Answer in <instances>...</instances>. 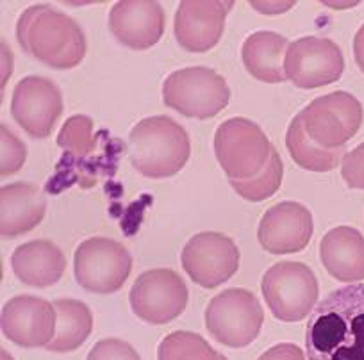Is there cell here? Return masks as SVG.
<instances>
[{
  "label": "cell",
  "mask_w": 364,
  "mask_h": 360,
  "mask_svg": "<svg viewBox=\"0 0 364 360\" xmlns=\"http://www.w3.org/2000/svg\"><path fill=\"white\" fill-rule=\"evenodd\" d=\"M313 236V216L299 202H281L262 216L257 239L268 253L286 255L302 251Z\"/></svg>",
  "instance_id": "9a60e30c"
},
{
  "label": "cell",
  "mask_w": 364,
  "mask_h": 360,
  "mask_svg": "<svg viewBox=\"0 0 364 360\" xmlns=\"http://www.w3.org/2000/svg\"><path fill=\"white\" fill-rule=\"evenodd\" d=\"M286 146L289 150V156L293 157L296 164L304 170L318 171L325 173L341 164L345 157V148H321L320 145L309 138V134L304 129V121L300 113L293 118L289 124L288 134H286Z\"/></svg>",
  "instance_id": "603a6c76"
},
{
  "label": "cell",
  "mask_w": 364,
  "mask_h": 360,
  "mask_svg": "<svg viewBox=\"0 0 364 360\" xmlns=\"http://www.w3.org/2000/svg\"><path fill=\"white\" fill-rule=\"evenodd\" d=\"M109 29L124 47L146 50L161 40L164 33V11L159 2L124 0L109 13Z\"/></svg>",
  "instance_id": "e0dca14e"
},
{
  "label": "cell",
  "mask_w": 364,
  "mask_h": 360,
  "mask_svg": "<svg viewBox=\"0 0 364 360\" xmlns=\"http://www.w3.org/2000/svg\"><path fill=\"white\" fill-rule=\"evenodd\" d=\"M164 106L182 116L208 120L222 113L230 100L225 79L211 68L191 66L170 73L163 84Z\"/></svg>",
  "instance_id": "277c9868"
},
{
  "label": "cell",
  "mask_w": 364,
  "mask_h": 360,
  "mask_svg": "<svg viewBox=\"0 0 364 360\" xmlns=\"http://www.w3.org/2000/svg\"><path fill=\"white\" fill-rule=\"evenodd\" d=\"M353 58H355V62L360 72L364 73V26H360L355 38H353Z\"/></svg>",
  "instance_id": "4dcf8cb0"
},
{
  "label": "cell",
  "mask_w": 364,
  "mask_h": 360,
  "mask_svg": "<svg viewBox=\"0 0 364 360\" xmlns=\"http://www.w3.org/2000/svg\"><path fill=\"white\" fill-rule=\"evenodd\" d=\"M157 360H227L204 337L186 330L166 335L157 348Z\"/></svg>",
  "instance_id": "cb8c5ba5"
},
{
  "label": "cell",
  "mask_w": 364,
  "mask_h": 360,
  "mask_svg": "<svg viewBox=\"0 0 364 360\" xmlns=\"http://www.w3.org/2000/svg\"><path fill=\"white\" fill-rule=\"evenodd\" d=\"M16 40L23 52L55 70L75 68L86 55V38L79 23L47 4L22 13Z\"/></svg>",
  "instance_id": "7a4b0ae2"
},
{
  "label": "cell",
  "mask_w": 364,
  "mask_h": 360,
  "mask_svg": "<svg viewBox=\"0 0 364 360\" xmlns=\"http://www.w3.org/2000/svg\"><path fill=\"white\" fill-rule=\"evenodd\" d=\"M47 211L43 191L27 182L8 184L0 191V234L2 237L23 236L36 229Z\"/></svg>",
  "instance_id": "ac0fdd59"
},
{
  "label": "cell",
  "mask_w": 364,
  "mask_h": 360,
  "mask_svg": "<svg viewBox=\"0 0 364 360\" xmlns=\"http://www.w3.org/2000/svg\"><path fill=\"white\" fill-rule=\"evenodd\" d=\"M257 360H306L302 348L293 342H281L262 353Z\"/></svg>",
  "instance_id": "f546056e"
},
{
  "label": "cell",
  "mask_w": 364,
  "mask_h": 360,
  "mask_svg": "<svg viewBox=\"0 0 364 360\" xmlns=\"http://www.w3.org/2000/svg\"><path fill=\"white\" fill-rule=\"evenodd\" d=\"M307 360H364V284L332 291L306 330Z\"/></svg>",
  "instance_id": "6da1fadb"
},
{
  "label": "cell",
  "mask_w": 364,
  "mask_h": 360,
  "mask_svg": "<svg viewBox=\"0 0 364 360\" xmlns=\"http://www.w3.org/2000/svg\"><path fill=\"white\" fill-rule=\"evenodd\" d=\"M232 8L230 0H184L175 15V40L188 52L211 50L222 40L227 13Z\"/></svg>",
  "instance_id": "5bb4252c"
},
{
  "label": "cell",
  "mask_w": 364,
  "mask_h": 360,
  "mask_svg": "<svg viewBox=\"0 0 364 360\" xmlns=\"http://www.w3.org/2000/svg\"><path fill=\"white\" fill-rule=\"evenodd\" d=\"M284 70L296 87L314 89L341 79L345 58L338 43L328 38L306 36L289 43Z\"/></svg>",
  "instance_id": "8fae6325"
},
{
  "label": "cell",
  "mask_w": 364,
  "mask_h": 360,
  "mask_svg": "<svg viewBox=\"0 0 364 360\" xmlns=\"http://www.w3.org/2000/svg\"><path fill=\"white\" fill-rule=\"evenodd\" d=\"M54 303L36 296H15L2 309V334L20 348H43L55 335Z\"/></svg>",
  "instance_id": "2e32d148"
},
{
  "label": "cell",
  "mask_w": 364,
  "mask_h": 360,
  "mask_svg": "<svg viewBox=\"0 0 364 360\" xmlns=\"http://www.w3.org/2000/svg\"><path fill=\"white\" fill-rule=\"evenodd\" d=\"M58 145L73 157H84L95 148L93 136V120L84 114L70 116L61 127L58 136Z\"/></svg>",
  "instance_id": "484cf974"
},
{
  "label": "cell",
  "mask_w": 364,
  "mask_h": 360,
  "mask_svg": "<svg viewBox=\"0 0 364 360\" xmlns=\"http://www.w3.org/2000/svg\"><path fill=\"white\" fill-rule=\"evenodd\" d=\"M55 335L45 348L50 351L66 353L80 348L91 330H93V314L90 307L79 300H55Z\"/></svg>",
  "instance_id": "7402d4cb"
},
{
  "label": "cell",
  "mask_w": 364,
  "mask_h": 360,
  "mask_svg": "<svg viewBox=\"0 0 364 360\" xmlns=\"http://www.w3.org/2000/svg\"><path fill=\"white\" fill-rule=\"evenodd\" d=\"M86 360H141L138 351L122 339H104L97 342Z\"/></svg>",
  "instance_id": "83f0119b"
},
{
  "label": "cell",
  "mask_w": 364,
  "mask_h": 360,
  "mask_svg": "<svg viewBox=\"0 0 364 360\" xmlns=\"http://www.w3.org/2000/svg\"><path fill=\"white\" fill-rule=\"evenodd\" d=\"M190 153V136L168 116L145 118L129 134L132 166L146 178L173 177L186 166Z\"/></svg>",
  "instance_id": "3957f363"
},
{
  "label": "cell",
  "mask_w": 364,
  "mask_h": 360,
  "mask_svg": "<svg viewBox=\"0 0 364 360\" xmlns=\"http://www.w3.org/2000/svg\"><path fill=\"white\" fill-rule=\"evenodd\" d=\"M188 298L190 295L184 280L166 268L141 273L129 293L132 312L150 324L173 321L184 312Z\"/></svg>",
  "instance_id": "30bf717a"
},
{
  "label": "cell",
  "mask_w": 364,
  "mask_h": 360,
  "mask_svg": "<svg viewBox=\"0 0 364 360\" xmlns=\"http://www.w3.org/2000/svg\"><path fill=\"white\" fill-rule=\"evenodd\" d=\"M304 129L321 148H343L363 125L364 111L359 100L346 92H334L314 99L300 111Z\"/></svg>",
  "instance_id": "9c48e42d"
},
{
  "label": "cell",
  "mask_w": 364,
  "mask_h": 360,
  "mask_svg": "<svg viewBox=\"0 0 364 360\" xmlns=\"http://www.w3.org/2000/svg\"><path fill=\"white\" fill-rule=\"evenodd\" d=\"M282 175H284V166H282L281 153L273 148L272 157L261 170V173L252 178H245V180H229V184L245 200L262 202L277 193L282 182Z\"/></svg>",
  "instance_id": "d4e9b609"
},
{
  "label": "cell",
  "mask_w": 364,
  "mask_h": 360,
  "mask_svg": "<svg viewBox=\"0 0 364 360\" xmlns=\"http://www.w3.org/2000/svg\"><path fill=\"white\" fill-rule=\"evenodd\" d=\"M264 312L254 293L227 289L209 302L205 327L211 337L229 348H245L257 339Z\"/></svg>",
  "instance_id": "52a82bcc"
},
{
  "label": "cell",
  "mask_w": 364,
  "mask_h": 360,
  "mask_svg": "<svg viewBox=\"0 0 364 360\" xmlns=\"http://www.w3.org/2000/svg\"><path fill=\"white\" fill-rule=\"evenodd\" d=\"M181 261L195 284L215 289L225 284L237 271L240 250L236 243L223 234L200 232L188 241Z\"/></svg>",
  "instance_id": "7c38bea8"
},
{
  "label": "cell",
  "mask_w": 364,
  "mask_h": 360,
  "mask_svg": "<svg viewBox=\"0 0 364 360\" xmlns=\"http://www.w3.org/2000/svg\"><path fill=\"white\" fill-rule=\"evenodd\" d=\"M320 258L336 280L353 284L364 278V236L353 227H336L320 243Z\"/></svg>",
  "instance_id": "d6986e66"
},
{
  "label": "cell",
  "mask_w": 364,
  "mask_h": 360,
  "mask_svg": "<svg viewBox=\"0 0 364 360\" xmlns=\"http://www.w3.org/2000/svg\"><path fill=\"white\" fill-rule=\"evenodd\" d=\"M132 257L124 244L109 237H91L75 250L73 275L77 284L90 293L111 295L127 282Z\"/></svg>",
  "instance_id": "ba28073f"
},
{
  "label": "cell",
  "mask_w": 364,
  "mask_h": 360,
  "mask_svg": "<svg viewBox=\"0 0 364 360\" xmlns=\"http://www.w3.org/2000/svg\"><path fill=\"white\" fill-rule=\"evenodd\" d=\"M262 296L279 321L299 323L316 307L320 285L313 269L302 262H279L262 277Z\"/></svg>",
  "instance_id": "5b68a950"
},
{
  "label": "cell",
  "mask_w": 364,
  "mask_h": 360,
  "mask_svg": "<svg viewBox=\"0 0 364 360\" xmlns=\"http://www.w3.org/2000/svg\"><path fill=\"white\" fill-rule=\"evenodd\" d=\"M341 177L348 187L364 191V141L352 152L345 153L341 160Z\"/></svg>",
  "instance_id": "f1b7e54d"
},
{
  "label": "cell",
  "mask_w": 364,
  "mask_h": 360,
  "mask_svg": "<svg viewBox=\"0 0 364 360\" xmlns=\"http://www.w3.org/2000/svg\"><path fill=\"white\" fill-rule=\"evenodd\" d=\"M273 148L262 129L241 116L223 121L215 134V156L229 180H245L261 173Z\"/></svg>",
  "instance_id": "8992f818"
},
{
  "label": "cell",
  "mask_w": 364,
  "mask_h": 360,
  "mask_svg": "<svg viewBox=\"0 0 364 360\" xmlns=\"http://www.w3.org/2000/svg\"><path fill=\"white\" fill-rule=\"evenodd\" d=\"M11 268L20 282L43 289L58 284L65 273L66 258L54 243L36 239L13 251Z\"/></svg>",
  "instance_id": "ffe728a7"
},
{
  "label": "cell",
  "mask_w": 364,
  "mask_h": 360,
  "mask_svg": "<svg viewBox=\"0 0 364 360\" xmlns=\"http://www.w3.org/2000/svg\"><path fill=\"white\" fill-rule=\"evenodd\" d=\"M0 132H2V168H0V173H2V177H9L23 166L27 150L26 145L8 127L2 125Z\"/></svg>",
  "instance_id": "4316f807"
},
{
  "label": "cell",
  "mask_w": 364,
  "mask_h": 360,
  "mask_svg": "<svg viewBox=\"0 0 364 360\" xmlns=\"http://www.w3.org/2000/svg\"><path fill=\"white\" fill-rule=\"evenodd\" d=\"M289 43L284 36L272 31H259L245 40L241 48V59L254 79L268 84H279L288 80L284 70L286 52Z\"/></svg>",
  "instance_id": "44dd1931"
},
{
  "label": "cell",
  "mask_w": 364,
  "mask_h": 360,
  "mask_svg": "<svg viewBox=\"0 0 364 360\" xmlns=\"http://www.w3.org/2000/svg\"><path fill=\"white\" fill-rule=\"evenodd\" d=\"M11 114L31 138H48L63 114L59 87L47 77H23L13 92Z\"/></svg>",
  "instance_id": "4fadbf2b"
}]
</instances>
